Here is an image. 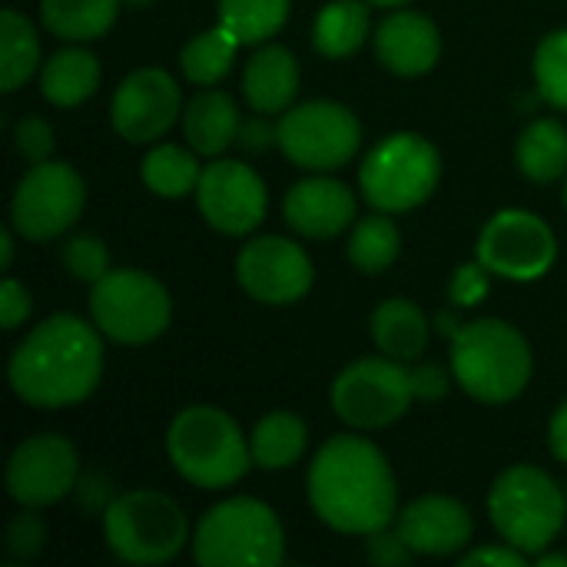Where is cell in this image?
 Returning <instances> with one entry per match:
<instances>
[{"label":"cell","mask_w":567,"mask_h":567,"mask_svg":"<svg viewBox=\"0 0 567 567\" xmlns=\"http://www.w3.org/2000/svg\"><path fill=\"white\" fill-rule=\"evenodd\" d=\"M306 492L319 522L342 535L365 538L399 518L395 472L362 435H332L309 465Z\"/></svg>","instance_id":"1"},{"label":"cell","mask_w":567,"mask_h":567,"mask_svg":"<svg viewBox=\"0 0 567 567\" xmlns=\"http://www.w3.org/2000/svg\"><path fill=\"white\" fill-rule=\"evenodd\" d=\"M103 365V332L80 316L56 312L20 339L7 382L33 409H70L96 392Z\"/></svg>","instance_id":"2"},{"label":"cell","mask_w":567,"mask_h":567,"mask_svg":"<svg viewBox=\"0 0 567 567\" xmlns=\"http://www.w3.org/2000/svg\"><path fill=\"white\" fill-rule=\"evenodd\" d=\"M535 372L528 339L505 319H475L452 336V375L485 405L518 399Z\"/></svg>","instance_id":"3"},{"label":"cell","mask_w":567,"mask_h":567,"mask_svg":"<svg viewBox=\"0 0 567 567\" xmlns=\"http://www.w3.org/2000/svg\"><path fill=\"white\" fill-rule=\"evenodd\" d=\"M166 452L179 478L203 492L229 488L252 468L249 439L239 422L216 405L183 409L166 432Z\"/></svg>","instance_id":"4"},{"label":"cell","mask_w":567,"mask_h":567,"mask_svg":"<svg viewBox=\"0 0 567 567\" xmlns=\"http://www.w3.org/2000/svg\"><path fill=\"white\" fill-rule=\"evenodd\" d=\"M193 558L203 567H276L286 558V532L259 498L213 505L193 532Z\"/></svg>","instance_id":"5"},{"label":"cell","mask_w":567,"mask_h":567,"mask_svg":"<svg viewBox=\"0 0 567 567\" xmlns=\"http://www.w3.org/2000/svg\"><path fill=\"white\" fill-rule=\"evenodd\" d=\"M488 515L502 542L532 555H542L565 528L567 495L538 465L505 468L488 495Z\"/></svg>","instance_id":"6"},{"label":"cell","mask_w":567,"mask_h":567,"mask_svg":"<svg viewBox=\"0 0 567 567\" xmlns=\"http://www.w3.org/2000/svg\"><path fill=\"white\" fill-rule=\"evenodd\" d=\"M442 156L422 133H392L379 140L359 169V189L379 213H409L435 193Z\"/></svg>","instance_id":"7"},{"label":"cell","mask_w":567,"mask_h":567,"mask_svg":"<svg viewBox=\"0 0 567 567\" xmlns=\"http://www.w3.org/2000/svg\"><path fill=\"white\" fill-rule=\"evenodd\" d=\"M103 538L110 551L126 565H166L186 548L189 525L169 495L136 488L116 495V502L106 508Z\"/></svg>","instance_id":"8"},{"label":"cell","mask_w":567,"mask_h":567,"mask_svg":"<svg viewBox=\"0 0 567 567\" xmlns=\"http://www.w3.org/2000/svg\"><path fill=\"white\" fill-rule=\"evenodd\" d=\"M93 326L120 346H146L173 322L166 286L143 269H110L90 289Z\"/></svg>","instance_id":"9"},{"label":"cell","mask_w":567,"mask_h":567,"mask_svg":"<svg viewBox=\"0 0 567 567\" xmlns=\"http://www.w3.org/2000/svg\"><path fill=\"white\" fill-rule=\"evenodd\" d=\"M279 150L299 169H339L346 166L362 146V123L359 116L336 100H309L289 106L276 120Z\"/></svg>","instance_id":"10"},{"label":"cell","mask_w":567,"mask_h":567,"mask_svg":"<svg viewBox=\"0 0 567 567\" xmlns=\"http://www.w3.org/2000/svg\"><path fill=\"white\" fill-rule=\"evenodd\" d=\"M412 365L399 359H359L332 382V409L352 429H389L415 402Z\"/></svg>","instance_id":"11"},{"label":"cell","mask_w":567,"mask_h":567,"mask_svg":"<svg viewBox=\"0 0 567 567\" xmlns=\"http://www.w3.org/2000/svg\"><path fill=\"white\" fill-rule=\"evenodd\" d=\"M83 206L86 183L70 163H33L13 189L10 226L30 243H47L66 233L80 219Z\"/></svg>","instance_id":"12"},{"label":"cell","mask_w":567,"mask_h":567,"mask_svg":"<svg viewBox=\"0 0 567 567\" xmlns=\"http://www.w3.org/2000/svg\"><path fill=\"white\" fill-rule=\"evenodd\" d=\"M475 252L492 276H505L512 282H535L555 266L558 239L538 213L502 209L478 233Z\"/></svg>","instance_id":"13"},{"label":"cell","mask_w":567,"mask_h":567,"mask_svg":"<svg viewBox=\"0 0 567 567\" xmlns=\"http://www.w3.org/2000/svg\"><path fill=\"white\" fill-rule=\"evenodd\" d=\"M80 455L70 439L40 432L23 439L7 462V492L20 508H50L73 495Z\"/></svg>","instance_id":"14"},{"label":"cell","mask_w":567,"mask_h":567,"mask_svg":"<svg viewBox=\"0 0 567 567\" xmlns=\"http://www.w3.org/2000/svg\"><path fill=\"white\" fill-rule=\"evenodd\" d=\"M196 206L216 233L246 236L266 219L269 189L249 163L216 156L209 166H203Z\"/></svg>","instance_id":"15"},{"label":"cell","mask_w":567,"mask_h":567,"mask_svg":"<svg viewBox=\"0 0 567 567\" xmlns=\"http://www.w3.org/2000/svg\"><path fill=\"white\" fill-rule=\"evenodd\" d=\"M236 279L249 299L262 306L299 302L316 279L306 249L286 236H256L236 256Z\"/></svg>","instance_id":"16"},{"label":"cell","mask_w":567,"mask_h":567,"mask_svg":"<svg viewBox=\"0 0 567 567\" xmlns=\"http://www.w3.org/2000/svg\"><path fill=\"white\" fill-rule=\"evenodd\" d=\"M183 116L179 83L159 66H140L113 93L110 120L126 143H153Z\"/></svg>","instance_id":"17"},{"label":"cell","mask_w":567,"mask_h":567,"mask_svg":"<svg viewBox=\"0 0 567 567\" xmlns=\"http://www.w3.org/2000/svg\"><path fill=\"white\" fill-rule=\"evenodd\" d=\"M355 193L336 176H306L289 186L282 199V216L292 233L306 239H332L355 223Z\"/></svg>","instance_id":"18"},{"label":"cell","mask_w":567,"mask_h":567,"mask_svg":"<svg viewBox=\"0 0 567 567\" xmlns=\"http://www.w3.org/2000/svg\"><path fill=\"white\" fill-rule=\"evenodd\" d=\"M399 535L415 555L452 558L472 542L475 522H472V512L458 498L425 495L399 512Z\"/></svg>","instance_id":"19"},{"label":"cell","mask_w":567,"mask_h":567,"mask_svg":"<svg viewBox=\"0 0 567 567\" xmlns=\"http://www.w3.org/2000/svg\"><path fill=\"white\" fill-rule=\"evenodd\" d=\"M375 56L395 76H422L442 56V33L419 10H395L375 27Z\"/></svg>","instance_id":"20"},{"label":"cell","mask_w":567,"mask_h":567,"mask_svg":"<svg viewBox=\"0 0 567 567\" xmlns=\"http://www.w3.org/2000/svg\"><path fill=\"white\" fill-rule=\"evenodd\" d=\"M299 93V60L282 43H259L243 70V96L252 113L282 116Z\"/></svg>","instance_id":"21"},{"label":"cell","mask_w":567,"mask_h":567,"mask_svg":"<svg viewBox=\"0 0 567 567\" xmlns=\"http://www.w3.org/2000/svg\"><path fill=\"white\" fill-rule=\"evenodd\" d=\"M369 332H372L382 355L412 365L429 349L432 322H429V316H425V309L419 302H412L405 296H395V299L379 302V309L369 319Z\"/></svg>","instance_id":"22"},{"label":"cell","mask_w":567,"mask_h":567,"mask_svg":"<svg viewBox=\"0 0 567 567\" xmlns=\"http://www.w3.org/2000/svg\"><path fill=\"white\" fill-rule=\"evenodd\" d=\"M239 106L229 93L223 90H199L186 110H183V133L186 143L199 153V156H223L236 136H239Z\"/></svg>","instance_id":"23"},{"label":"cell","mask_w":567,"mask_h":567,"mask_svg":"<svg viewBox=\"0 0 567 567\" xmlns=\"http://www.w3.org/2000/svg\"><path fill=\"white\" fill-rule=\"evenodd\" d=\"M100 90V60L83 47H63L40 66V93L47 103L73 110Z\"/></svg>","instance_id":"24"},{"label":"cell","mask_w":567,"mask_h":567,"mask_svg":"<svg viewBox=\"0 0 567 567\" xmlns=\"http://www.w3.org/2000/svg\"><path fill=\"white\" fill-rule=\"evenodd\" d=\"M369 7V0H329L312 23V47L329 60L359 53L372 30Z\"/></svg>","instance_id":"25"},{"label":"cell","mask_w":567,"mask_h":567,"mask_svg":"<svg viewBox=\"0 0 567 567\" xmlns=\"http://www.w3.org/2000/svg\"><path fill=\"white\" fill-rule=\"evenodd\" d=\"M518 169L532 183H555L567 176V126L555 116L532 120L515 146Z\"/></svg>","instance_id":"26"},{"label":"cell","mask_w":567,"mask_h":567,"mask_svg":"<svg viewBox=\"0 0 567 567\" xmlns=\"http://www.w3.org/2000/svg\"><path fill=\"white\" fill-rule=\"evenodd\" d=\"M123 0H40L43 27L66 43H93L116 23Z\"/></svg>","instance_id":"27"},{"label":"cell","mask_w":567,"mask_h":567,"mask_svg":"<svg viewBox=\"0 0 567 567\" xmlns=\"http://www.w3.org/2000/svg\"><path fill=\"white\" fill-rule=\"evenodd\" d=\"M309 445V429L296 412H269L266 419L256 422L252 435H249V452H252V465L266 468V472H282L292 468Z\"/></svg>","instance_id":"28"},{"label":"cell","mask_w":567,"mask_h":567,"mask_svg":"<svg viewBox=\"0 0 567 567\" xmlns=\"http://www.w3.org/2000/svg\"><path fill=\"white\" fill-rule=\"evenodd\" d=\"M40 66V37L33 23L7 7L0 13V90L13 93L20 90Z\"/></svg>","instance_id":"29"},{"label":"cell","mask_w":567,"mask_h":567,"mask_svg":"<svg viewBox=\"0 0 567 567\" xmlns=\"http://www.w3.org/2000/svg\"><path fill=\"white\" fill-rule=\"evenodd\" d=\"M239 47L243 43L223 23H216L209 30H199L193 40H186V47L179 50V70L196 86H216L233 70Z\"/></svg>","instance_id":"30"},{"label":"cell","mask_w":567,"mask_h":567,"mask_svg":"<svg viewBox=\"0 0 567 567\" xmlns=\"http://www.w3.org/2000/svg\"><path fill=\"white\" fill-rule=\"evenodd\" d=\"M196 150L189 146H176V143H159L143 156V183L150 193L163 196V199H179L186 193H193L199 186L203 166L196 163Z\"/></svg>","instance_id":"31"},{"label":"cell","mask_w":567,"mask_h":567,"mask_svg":"<svg viewBox=\"0 0 567 567\" xmlns=\"http://www.w3.org/2000/svg\"><path fill=\"white\" fill-rule=\"evenodd\" d=\"M346 252H349V262L359 272L379 276V272L392 269V262L399 259V252H402V233L389 219V213L365 216V219H359L352 226Z\"/></svg>","instance_id":"32"},{"label":"cell","mask_w":567,"mask_h":567,"mask_svg":"<svg viewBox=\"0 0 567 567\" xmlns=\"http://www.w3.org/2000/svg\"><path fill=\"white\" fill-rule=\"evenodd\" d=\"M292 0H219V23L243 43L259 47L282 30Z\"/></svg>","instance_id":"33"},{"label":"cell","mask_w":567,"mask_h":567,"mask_svg":"<svg viewBox=\"0 0 567 567\" xmlns=\"http://www.w3.org/2000/svg\"><path fill=\"white\" fill-rule=\"evenodd\" d=\"M535 86L538 96L567 113V27L551 30L535 50Z\"/></svg>","instance_id":"34"},{"label":"cell","mask_w":567,"mask_h":567,"mask_svg":"<svg viewBox=\"0 0 567 567\" xmlns=\"http://www.w3.org/2000/svg\"><path fill=\"white\" fill-rule=\"evenodd\" d=\"M60 259H63V269L76 279V282H96V279H103L106 272H110V249H106V243L103 239H96V236H73L66 246H63V252H60Z\"/></svg>","instance_id":"35"},{"label":"cell","mask_w":567,"mask_h":567,"mask_svg":"<svg viewBox=\"0 0 567 567\" xmlns=\"http://www.w3.org/2000/svg\"><path fill=\"white\" fill-rule=\"evenodd\" d=\"M40 508H23L20 515L10 518L7 532H3V548L10 558L17 561H33L40 551H43V542H47V525L43 518L37 515Z\"/></svg>","instance_id":"36"},{"label":"cell","mask_w":567,"mask_h":567,"mask_svg":"<svg viewBox=\"0 0 567 567\" xmlns=\"http://www.w3.org/2000/svg\"><path fill=\"white\" fill-rule=\"evenodd\" d=\"M13 146H17V153H20L30 166H33V163H47V159L53 156L56 133H53V126H50L43 116L27 113V116H20L17 126H13Z\"/></svg>","instance_id":"37"},{"label":"cell","mask_w":567,"mask_h":567,"mask_svg":"<svg viewBox=\"0 0 567 567\" xmlns=\"http://www.w3.org/2000/svg\"><path fill=\"white\" fill-rule=\"evenodd\" d=\"M488 276H492V272L485 269V262H482V259L458 266V269H455V276H452V282H449V299H452L458 309H472V306H478V302L488 296V289H492V279H488Z\"/></svg>","instance_id":"38"},{"label":"cell","mask_w":567,"mask_h":567,"mask_svg":"<svg viewBox=\"0 0 567 567\" xmlns=\"http://www.w3.org/2000/svg\"><path fill=\"white\" fill-rule=\"evenodd\" d=\"M365 558H369L372 565L382 567H409L412 565V558H415V551L405 545V538L399 535V528H395V532L379 528V532L365 535Z\"/></svg>","instance_id":"39"},{"label":"cell","mask_w":567,"mask_h":567,"mask_svg":"<svg viewBox=\"0 0 567 567\" xmlns=\"http://www.w3.org/2000/svg\"><path fill=\"white\" fill-rule=\"evenodd\" d=\"M73 495H76V502H80V508H83V512L100 515V518H103V515H106V508L116 502L110 478H106V475H100V472L80 475V482H76Z\"/></svg>","instance_id":"40"},{"label":"cell","mask_w":567,"mask_h":567,"mask_svg":"<svg viewBox=\"0 0 567 567\" xmlns=\"http://www.w3.org/2000/svg\"><path fill=\"white\" fill-rule=\"evenodd\" d=\"M30 309H33V299H30L27 286H20L17 279H7L3 289H0V326L7 332L20 329L27 322Z\"/></svg>","instance_id":"41"},{"label":"cell","mask_w":567,"mask_h":567,"mask_svg":"<svg viewBox=\"0 0 567 567\" xmlns=\"http://www.w3.org/2000/svg\"><path fill=\"white\" fill-rule=\"evenodd\" d=\"M239 150L246 153H266L269 146L279 143V133H276V123H269L266 113H256V116H246L239 123V136H236Z\"/></svg>","instance_id":"42"},{"label":"cell","mask_w":567,"mask_h":567,"mask_svg":"<svg viewBox=\"0 0 567 567\" xmlns=\"http://www.w3.org/2000/svg\"><path fill=\"white\" fill-rule=\"evenodd\" d=\"M412 379H415V395L422 402H442L449 395V372L435 362H422V365H412Z\"/></svg>","instance_id":"43"},{"label":"cell","mask_w":567,"mask_h":567,"mask_svg":"<svg viewBox=\"0 0 567 567\" xmlns=\"http://www.w3.org/2000/svg\"><path fill=\"white\" fill-rule=\"evenodd\" d=\"M462 567H475V565H498V567H525L528 565V555L525 551H518V548H512L508 542H502V545H482V548H475V551H468V555H462Z\"/></svg>","instance_id":"44"},{"label":"cell","mask_w":567,"mask_h":567,"mask_svg":"<svg viewBox=\"0 0 567 567\" xmlns=\"http://www.w3.org/2000/svg\"><path fill=\"white\" fill-rule=\"evenodd\" d=\"M548 449L558 462L567 465V402H561L548 422Z\"/></svg>","instance_id":"45"},{"label":"cell","mask_w":567,"mask_h":567,"mask_svg":"<svg viewBox=\"0 0 567 567\" xmlns=\"http://www.w3.org/2000/svg\"><path fill=\"white\" fill-rule=\"evenodd\" d=\"M432 326H435V329H439V332H442V336H445L449 342H452V336H455V332L462 329V322H458V316H455L452 309H442V312H435Z\"/></svg>","instance_id":"46"},{"label":"cell","mask_w":567,"mask_h":567,"mask_svg":"<svg viewBox=\"0 0 567 567\" xmlns=\"http://www.w3.org/2000/svg\"><path fill=\"white\" fill-rule=\"evenodd\" d=\"M10 262H13V233L3 229V233H0V266L10 269Z\"/></svg>","instance_id":"47"},{"label":"cell","mask_w":567,"mask_h":567,"mask_svg":"<svg viewBox=\"0 0 567 567\" xmlns=\"http://www.w3.org/2000/svg\"><path fill=\"white\" fill-rule=\"evenodd\" d=\"M538 565L542 567H567V555H538Z\"/></svg>","instance_id":"48"},{"label":"cell","mask_w":567,"mask_h":567,"mask_svg":"<svg viewBox=\"0 0 567 567\" xmlns=\"http://www.w3.org/2000/svg\"><path fill=\"white\" fill-rule=\"evenodd\" d=\"M372 7H405L409 0H369Z\"/></svg>","instance_id":"49"},{"label":"cell","mask_w":567,"mask_h":567,"mask_svg":"<svg viewBox=\"0 0 567 567\" xmlns=\"http://www.w3.org/2000/svg\"><path fill=\"white\" fill-rule=\"evenodd\" d=\"M150 3H156V0H123V7H133V10H143Z\"/></svg>","instance_id":"50"},{"label":"cell","mask_w":567,"mask_h":567,"mask_svg":"<svg viewBox=\"0 0 567 567\" xmlns=\"http://www.w3.org/2000/svg\"><path fill=\"white\" fill-rule=\"evenodd\" d=\"M565 206H567V176H565Z\"/></svg>","instance_id":"51"},{"label":"cell","mask_w":567,"mask_h":567,"mask_svg":"<svg viewBox=\"0 0 567 567\" xmlns=\"http://www.w3.org/2000/svg\"><path fill=\"white\" fill-rule=\"evenodd\" d=\"M565 495H567V492H565Z\"/></svg>","instance_id":"52"}]
</instances>
